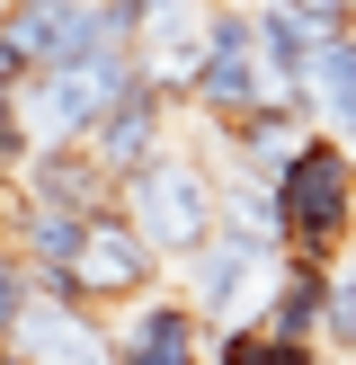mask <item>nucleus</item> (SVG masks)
Segmentation results:
<instances>
[{"mask_svg":"<svg viewBox=\"0 0 356 365\" xmlns=\"http://www.w3.org/2000/svg\"><path fill=\"white\" fill-rule=\"evenodd\" d=\"M160 285H169V259H160V250L134 232V214L116 205V214H89V223H80V250H71V267L36 277V294L80 303V312L116 321V312H134V303H152Z\"/></svg>","mask_w":356,"mask_h":365,"instance_id":"f257e3e1","label":"nucleus"},{"mask_svg":"<svg viewBox=\"0 0 356 365\" xmlns=\"http://www.w3.org/2000/svg\"><path fill=\"white\" fill-rule=\"evenodd\" d=\"M125 214H134V232H142L169 267H187L196 250L223 232V170H214L196 143H169L152 170L125 178Z\"/></svg>","mask_w":356,"mask_h":365,"instance_id":"f03ea898","label":"nucleus"},{"mask_svg":"<svg viewBox=\"0 0 356 365\" xmlns=\"http://www.w3.org/2000/svg\"><path fill=\"white\" fill-rule=\"evenodd\" d=\"M276 205H285V259H347L356 250V152L338 134H312L276 178Z\"/></svg>","mask_w":356,"mask_h":365,"instance_id":"7ed1b4c3","label":"nucleus"},{"mask_svg":"<svg viewBox=\"0 0 356 365\" xmlns=\"http://www.w3.org/2000/svg\"><path fill=\"white\" fill-rule=\"evenodd\" d=\"M142 81V53L134 45H107L89 63H63V71H36L18 89V125H27V152H53V143H89V125Z\"/></svg>","mask_w":356,"mask_h":365,"instance_id":"20e7f679","label":"nucleus"},{"mask_svg":"<svg viewBox=\"0 0 356 365\" xmlns=\"http://www.w3.org/2000/svg\"><path fill=\"white\" fill-rule=\"evenodd\" d=\"M276 89H267V63H258V27H249V0H214L205 18V71H196V116H205V134H231V125L249 116V107H267Z\"/></svg>","mask_w":356,"mask_h":365,"instance_id":"39448f33","label":"nucleus"},{"mask_svg":"<svg viewBox=\"0 0 356 365\" xmlns=\"http://www.w3.org/2000/svg\"><path fill=\"white\" fill-rule=\"evenodd\" d=\"M276 250L241 241V232H214L205 250H196L187 267H178V294L196 303V312L214 321V330H231V321H258L267 312V285H276Z\"/></svg>","mask_w":356,"mask_h":365,"instance_id":"423d86ee","label":"nucleus"},{"mask_svg":"<svg viewBox=\"0 0 356 365\" xmlns=\"http://www.w3.org/2000/svg\"><path fill=\"white\" fill-rule=\"evenodd\" d=\"M107 339H116V365H214V321L196 312L178 285H160L152 303L116 312Z\"/></svg>","mask_w":356,"mask_h":365,"instance_id":"0eeeda50","label":"nucleus"},{"mask_svg":"<svg viewBox=\"0 0 356 365\" xmlns=\"http://www.w3.org/2000/svg\"><path fill=\"white\" fill-rule=\"evenodd\" d=\"M18 205H45V214L89 223V214H116L125 187L98 170L89 143H53V152H27V170H18Z\"/></svg>","mask_w":356,"mask_h":365,"instance_id":"6e6552de","label":"nucleus"},{"mask_svg":"<svg viewBox=\"0 0 356 365\" xmlns=\"http://www.w3.org/2000/svg\"><path fill=\"white\" fill-rule=\"evenodd\" d=\"M169 116H178V107H169V89L134 81V89H125V98L107 107L98 125H89V152H98V170L116 178V187H125L134 170H152V160L178 143V134H169Z\"/></svg>","mask_w":356,"mask_h":365,"instance_id":"1a4fd4ad","label":"nucleus"},{"mask_svg":"<svg viewBox=\"0 0 356 365\" xmlns=\"http://www.w3.org/2000/svg\"><path fill=\"white\" fill-rule=\"evenodd\" d=\"M249 27H258L267 89H276V98H303V107H312V53H320V36L303 27L285 0H249Z\"/></svg>","mask_w":356,"mask_h":365,"instance_id":"9d476101","label":"nucleus"},{"mask_svg":"<svg viewBox=\"0 0 356 365\" xmlns=\"http://www.w3.org/2000/svg\"><path fill=\"white\" fill-rule=\"evenodd\" d=\"M312 116H320V134H338L356 152V27L320 36V53H312Z\"/></svg>","mask_w":356,"mask_h":365,"instance_id":"9b49d317","label":"nucleus"},{"mask_svg":"<svg viewBox=\"0 0 356 365\" xmlns=\"http://www.w3.org/2000/svg\"><path fill=\"white\" fill-rule=\"evenodd\" d=\"M223 232H241V241H258V250H276V259H285V205H276V178L231 170V160H223Z\"/></svg>","mask_w":356,"mask_h":365,"instance_id":"f8f14e48","label":"nucleus"},{"mask_svg":"<svg viewBox=\"0 0 356 365\" xmlns=\"http://www.w3.org/2000/svg\"><path fill=\"white\" fill-rule=\"evenodd\" d=\"M320 356H356V250L330 259V294H320Z\"/></svg>","mask_w":356,"mask_h":365,"instance_id":"ddd939ff","label":"nucleus"},{"mask_svg":"<svg viewBox=\"0 0 356 365\" xmlns=\"http://www.w3.org/2000/svg\"><path fill=\"white\" fill-rule=\"evenodd\" d=\"M27 303H36V277H27V259H18V250L0 241V348L18 339V321H27Z\"/></svg>","mask_w":356,"mask_h":365,"instance_id":"4468645a","label":"nucleus"},{"mask_svg":"<svg viewBox=\"0 0 356 365\" xmlns=\"http://www.w3.org/2000/svg\"><path fill=\"white\" fill-rule=\"evenodd\" d=\"M285 9H294L312 36H347L356 27V0H285Z\"/></svg>","mask_w":356,"mask_h":365,"instance_id":"2eb2a0df","label":"nucleus"},{"mask_svg":"<svg viewBox=\"0 0 356 365\" xmlns=\"http://www.w3.org/2000/svg\"><path fill=\"white\" fill-rule=\"evenodd\" d=\"M27 170V125H18V98H0V178Z\"/></svg>","mask_w":356,"mask_h":365,"instance_id":"dca6fc26","label":"nucleus"},{"mask_svg":"<svg viewBox=\"0 0 356 365\" xmlns=\"http://www.w3.org/2000/svg\"><path fill=\"white\" fill-rule=\"evenodd\" d=\"M9 223H18V178H0V241H9Z\"/></svg>","mask_w":356,"mask_h":365,"instance_id":"f3484780","label":"nucleus"}]
</instances>
